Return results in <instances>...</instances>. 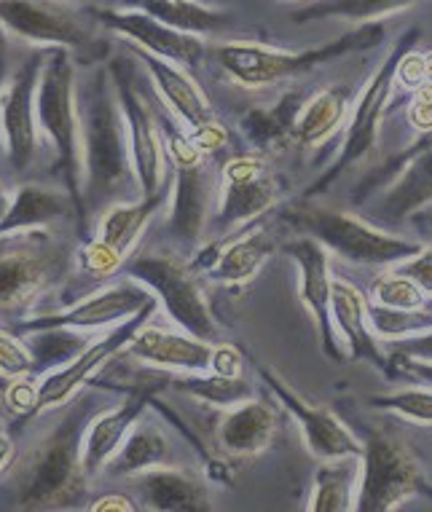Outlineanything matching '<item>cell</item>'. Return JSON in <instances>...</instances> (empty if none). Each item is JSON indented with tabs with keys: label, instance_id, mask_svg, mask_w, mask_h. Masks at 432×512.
Wrapping results in <instances>:
<instances>
[{
	"label": "cell",
	"instance_id": "obj_1",
	"mask_svg": "<svg viewBox=\"0 0 432 512\" xmlns=\"http://www.w3.org/2000/svg\"><path fill=\"white\" fill-rule=\"evenodd\" d=\"M97 411V397L76 395L62 405L54 424L17 454L3 480L9 507L76 510L84 504L92 480L84 470V435Z\"/></svg>",
	"mask_w": 432,
	"mask_h": 512
},
{
	"label": "cell",
	"instance_id": "obj_44",
	"mask_svg": "<svg viewBox=\"0 0 432 512\" xmlns=\"http://www.w3.org/2000/svg\"><path fill=\"white\" fill-rule=\"evenodd\" d=\"M390 376L400 373V376L414 378L416 384L432 389V362L422 360H406V357H390Z\"/></svg>",
	"mask_w": 432,
	"mask_h": 512
},
{
	"label": "cell",
	"instance_id": "obj_23",
	"mask_svg": "<svg viewBox=\"0 0 432 512\" xmlns=\"http://www.w3.org/2000/svg\"><path fill=\"white\" fill-rule=\"evenodd\" d=\"M159 392L153 378L140 381L135 389H129L127 400L116 408H100L94 413L84 435V470L89 478H97L105 472L116 451L129 435V429L135 427V421L148 413L151 397Z\"/></svg>",
	"mask_w": 432,
	"mask_h": 512
},
{
	"label": "cell",
	"instance_id": "obj_5",
	"mask_svg": "<svg viewBox=\"0 0 432 512\" xmlns=\"http://www.w3.org/2000/svg\"><path fill=\"white\" fill-rule=\"evenodd\" d=\"M280 220L285 226L304 236H312L325 250L352 263V266H398V263L414 258L424 244L414 239L384 231L371 220L357 218L349 212L322 207L314 199H301L293 207L282 212Z\"/></svg>",
	"mask_w": 432,
	"mask_h": 512
},
{
	"label": "cell",
	"instance_id": "obj_13",
	"mask_svg": "<svg viewBox=\"0 0 432 512\" xmlns=\"http://www.w3.org/2000/svg\"><path fill=\"white\" fill-rule=\"evenodd\" d=\"M277 183L269 175L263 153H242L223 164L221 210L212 215L210 239H231L242 228H250L277 204Z\"/></svg>",
	"mask_w": 432,
	"mask_h": 512
},
{
	"label": "cell",
	"instance_id": "obj_3",
	"mask_svg": "<svg viewBox=\"0 0 432 512\" xmlns=\"http://www.w3.org/2000/svg\"><path fill=\"white\" fill-rule=\"evenodd\" d=\"M38 126L57 153V169H60L65 191L76 204L78 234L89 231V212L84 202V135H81V113H78V86L76 65L70 57V49H46L41 81H38Z\"/></svg>",
	"mask_w": 432,
	"mask_h": 512
},
{
	"label": "cell",
	"instance_id": "obj_42",
	"mask_svg": "<svg viewBox=\"0 0 432 512\" xmlns=\"http://www.w3.org/2000/svg\"><path fill=\"white\" fill-rule=\"evenodd\" d=\"M400 274H406L416 282V285L422 287L424 293L432 295V250L430 247H422V250L416 252L414 258H408V261L398 263V266H392Z\"/></svg>",
	"mask_w": 432,
	"mask_h": 512
},
{
	"label": "cell",
	"instance_id": "obj_4",
	"mask_svg": "<svg viewBox=\"0 0 432 512\" xmlns=\"http://www.w3.org/2000/svg\"><path fill=\"white\" fill-rule=\"evenodd\" d=\"M384 35L387 30L382 22H373V25L355 27L336 41L322 43L317 49L282 51L253 41H229L215 46L212 57L234 84L247 86V89H263V86L280 84L288 78L304 76L309 70L331 65L349 54L376 49L379 43H384Z\"/></svg>",
	"mask_w": 432,
	"mask_h": 512
},
{
	"label": "cell",
	"instance_id": "obj_10",
	"mask_svg": "<svg viewBox=\"0 0 432 512\" xmlns=\"http://www.w3.org/2000/svg\"><path fill=\"white\" fill-rule=\"evenodd\" d=\"M360 437V435H357ZM360 486L355 512H390L427 491L422 464L406 440L392 429L371 427L363 432Z\"/></svg>",
	"mask_w": 432,
	"mask_h": 512
},
{
	"label": "cell",
	"instance_id": "obj_29",
	"mask_svg": "<svg viewBox=\"0 0 432 512\" xmlns=\"http://www.w3.org/2000/svg\"><path fill=\"white\" fill-rule=\"evenodd\" d=\"M274 239L266 228H245L221 247L218 261L210 269V279L221 285H250L266 263L272 261Z\"/></svg>",
	"mask_w": 432,
	"mask_h": 512
},
{
	"label": "cell",
	"instance_id": "obj_52",
	"mask_svg": "<svg viewBox=\"0 0 432 512\" xmlns=\"http://www.w3.org/2000/svg\"><path fill=\"white\" fill-rule=\"evenodd\" d=\"M274 3H288V0H274Z\"/></svg>",
	"mask_w": 432,
	"mask_h": 512
},
{
	"label": "cell",
	"instance_id": "obj_47",
	"mask_svg": "<svg viewBox=\"0 0 432 512\" xmlns=\"http://www.w3.org/2000/svg\"><path fill=\"white\" fill-rule=\"evenodd\" d=\"M17 454L19 451L17 445H14V437H11L9 427L0 421V475H6V470L14 464Z\"/></svg>",
	"mask_w": 432,
	"mask_h": 512
},
{
	"label": "cell",
	"instance_id": "obj_9",
	"mask_svg": "<svg viewBox=\"0 0 432 512\" xmlns=\"http://www.w3.org/2000/svg\"><path fill=\"white\" fill-rule=\"evenodd\" d=\"M419 27H411L406 33L400 35L395 46L390 49V54L384 57V62L376 68L368 84L363 86V92L352 105V113L347 118V126H344V143L339 148V156L333 161L331 167L325 169L317 180H314L309 188L304 191V199H317L320 194H325L336 180H339L347 169H352L357 161H363L371 151H376L379 145V132H382L384 113H387V105L392 100V92H395V84H398V70L400 62L406 57L408 51L414 49V43L419 41Z\"/></svg>",
	"mask_w": 432,
	"mask_h": 512
},
{
	"label": "cell",
	"instance_id": "obj_33",
	"mask_svg": "<svg viewBox=\"0 0 432 512\" xmlns=\"http://www.w3.org/2000/svg\"><path fill=\"white\" fill-rule=\"evenodd\" d=\"M124 3L129 9L143 11L164 25L199 35V38H210V35H218L231 27V17L226 11L212 9L199 0H124Z\"/></svg>",
	"mask_w": 432,
	"mask_h": 512
},
{
	"label": "cell",
	"instance_id": "obj_19",
	"mask_svg": "<svg viewBox=\"0 0 432 512\" xmlns=\"http://www.w3.org/2000/svg\"><path fill=\"white\" fill-rule=\"evenodd\" d=\"M290 261L298 266V293L304 301L306 311L312 314L320 336L322 352L331 357L333 362H344L347 354L341 352L339 333L333 325L331 314V295H333V269H331V252L325 250L312 236H298L293 242L282 247Z\"/></svg>",
	"mask_w": 432,
	"mask_h": 512
},
{
	"label": "cell",
	"instance_id": "obj_25",
	"mask_svg": "<svg viewBox=\"0 0 432 512\" xmlns=\"http://www.w3.org/2000/svg\"><path fill=\"white\" fill-rule=\"evenodd\" d=\"M331 314L336 333L347 344L349 357L355 362H368L376 370H382L384 376H390V357L384 354L382 341L376 338L368 319V298L360 287L339 274H333Z\"/></svg>",
	"mask_w": 432,
	"mask_h": 512
},
{
	"label": "cell",
	"instance_id": "obj_14",
	"mask_svg": "<svg viewBox=\"0 0 432 512\" xmlns=\"http://www.w3.org/2000/svg\"><path fill=\"white\" fill-rule=\"evenodd\" d=\"M97 19L70 0H0V27L38 49H86Z\"/></svg>",
	"mask_w": 432,
	"mask_h": 512
},
{
	"label": "cell",
	"instance_id": "obj_21",
	"mask_svg": "<svg viewBox=\"0 0 432 512\" xmlns=\"http://www.w3.org/2000/svg\"><path fill=\"white\" fill-rule=\"evenodd\" d=\"M258 376L263 378L266 387L272 389V395L280 400L282 408L298 421V427L304 432L306 448L320 462L322 459H341V456L363 454V440L331 408H322V405H314L301 395H296L272 370L258 368Z\"/></svg>",
	"mask_w": 432,
	"mask_h": 512
},
{
	"label": "cell",
	"instance_id": "obj_12",
	"mask_svg": "<svg viewBox=\"0 0 432 512\" xmlns=\"http://www.w3.org/2000/svg\"><path fill=\"white\" fill-rule=\"evenodd\" d=\"M376 202L371 204V223L376 226H400L406 220L422 215V210L432 207V129L424 132L422 140L414 143L398 159H392L382 172H376L357 188L355 204H365L373 188L390 180Z\"/></svg>",
	"mask_w": 432,
	"mask_h": 512
},
{
	"label": "cell",
	"instance_id": "obj_45",
	"mask_svg": "<svg viewBox=\"0 0 432 512\" xmlns=\"http://www.w3.org/2000/svg\"><path fill=\"white\" fill-rule=\"evenodd\" d=\"M245 368V357L229 344L215 346V357H212V373H221V376H242Z\"/></svg>",
	"mask_w": 432,
	"mask_h": 512
},
{
	"label": "cell",
	"instance_id": "obj_49",
	"mask_svg": "<svg viewBox=\"0 0 432 512\" xmlns=\"http://www.w3.org/2000/svg\"><path fill=\"white\" fill-rule=\"evenodd\" d=\"M6 89V49H0V94ZM0 148H3V137H0Z\"/></svg>",
	"mask_w": 432,
	"mask_h": 512
},
{
	"label": "cell",
	"instance_id": "obj_27",
	"mask_svg": "<svg viewBox=\"0 0 432 512\" xmlns=\"http://www.w3.org/2000/svg\"><path fill=\"white\" fill-rule=\"evenodd\" d=\"M277 429H280V416L272 403H266L258 395L231 408H221L215 421V437L223 454L237 459H253L263 454L274 443Z\"/></svg>",
	"mask_w": 432,
	"mask_h": 512
},
{
	"label": "cell",
	"instance_id": "obj_48",
	"mask_svg": "<svg viewBox=\"0 0 432 512\" xmlns=\"http://www.w3.org/2000/svg\"><path fill=\"white\" fill-rule=\"evenodd\" d=\"M11 202H14V194H11V191H9V188H6V185L0 183V220H3V218H6V215H9Z\"/></svg>",
	"mask_w": 432,
	"mask_h": 512
},
{
	"label": "cell",
	"instance_id": "obj_37",
	"mask_svg": "<svg viewBox=\"0 0 432 512\" xmlns=\"http://www.w3.org/2000/svg\"><path fill=\"white\" fill-rule=\"evenodd\" d=\"M22 338H25L30 352H33L35 373L57 370L62 365H68L78 352H84L86 346H89V341L73 328L33 330V333H25Z\"/></svg>",
	"mask_w": 432,
	"mask_h": 512
},
{
	"label": "cell",
	"instance_id": "obj_40",
	"mask_svg": "<svg viewBox=\"0 0 432 512\" xmlns=\"http://www.w3.org/2000/svg\"><path fill=\"white\" fill-rule=\"evenodd\" d=\"M368 405L398 413V416L414 421V424L432 427V389L422 387V384L416 389H400V392H392V395H376L368 400Z\"/></svg>",
	"mask_w": 432,
	"mask_h": 512
},
{
	"label": "cell",
	"instance_id": "obj_50",
	"mask_svg": "<svg viewBox=\"0 0 432 512\" xmlns=\"http://www.w3.org/2000/svg\"><path fill=\"white\" fill-rule=\"evenodd\" d=\"M411 223H414L416 228H422V231H432V215L430 218H419V215H416V218H411Z\"/></svg>",
	"mask_w": 432,
	"mask_h": 512
},
{
	"label": "cell",
	"instance_id": "obj_31",
	"mask_svg": "<svg viewBox=\"0 0 432 512\" xmlns=\"http://www.w3.org/2000/svg\"><path fill=\"white\" fill-rule=\"evenodd\" d=\"M306 97L290 92L274 102L272 108H253L239 118V129L255 153L282 151L285 145H296V121Z\"/></svg>",
	"mask_w": 432,
	"mask_h": 512
},
{
	"label": "cell",
	"instance_id": "obj_24",
	"mask_svg": "<svg viewBox=\"0 0 432 512\" xmlns=\"http://www.w3.org/2000/svg\"><path fill=\"white\" fill-rule=\"evenodd\" d=\"M215 346L191 336L186 330H167L151 325V319L137 330L124 354L148 368L172 373H207L212 368Z\"/></svg>",
	"mask_w": 432,
	"mask_h": 512
},
{
	"label": "cell",
	"instance_id": "obj_46",
	"mask_svg": "<svg viewBox=\"0 0 432 512\" xmlns=\"http://www.w3.org/2000/svg\"><path fill=\"white\" fill-rule=\"evenodd\" d=\"M89 510L94 512H108V510H121V512H132L140 510V502L132 499L129 494H119V491H111V494H100L97 499L86 504Z\"/></svg>",
	"mask_w": 432,
	"mask_h": 512
},
{
	"label": "cell",
	"instance_id": "obj_22",
	"mask_svg": "<svg viewBox=\"0 0 432 512\" xmlns=\"http://www.w3.org/2000/svg\"><path fill=\"white\" fill-rule=\"evenodd\" d=\"M127 51L140 62L151 78L153 89L159 94L164 105L172 110V116L186 124L188 135H199L204 129L218 124L212 102L207 100V94L202 92V86L196 84L194 78L188 76L186 70L167 62V59L148 54V51L137 49L132 43H127Z\"/></svg>",
	"mask_w": 432,
	"mask_h": 512
},
{
	"label": "cell",
	"instance_id": "obj_36",
	"mask_svg": "<svg viewBox=\"0 0 432 512\" xmlns=\"http://www.w3.org/2000/svg\"><path fill=\"white\" fill-rule=\"evenodd\" d=\"M167 384L183 392V395H191L199 403L212 405V408H231V405L255 397V387H250V381H245L242 376H221V373H212V370L210 376H202V373L170 376Z\"/></svg>",
	"mask_w": 432,
	"mask_h": 512
},
{
	"label": "cell",
	"instance_id": "obj_35",
	"mask_svg": "<svg viewBox=\"0 0 432 512\" xmlns=\"http://www.w3.org/2000/svg\"><path fill=\"white\" fill-rule=\"evenodd\" d=\"M419 0H309L304 9L293 11V22H328V19H344L355 25H373L382 19L411 9Z\"/></svg>",
	"mask_w": 432,
	"mask_h": 512
},
{
	"label": "cell",
	"instance_id": "obj_15",
	"mask_svg": "<svg viewBox=\"0 0 432 512\" xmlns=\"http://www.w3.org/2000/svg\"><path fill=\"white\" fill-rule=\"evenodd\" d=\"M172 196V183L153 196H140L135 202L113 204L100 215L97 236L78 255L81 269L92 277H113L121 274L124 263L145 234V228L159 215Z\"/></svg>",
	"mask_w": 432,
	"mask_h": 512
},
{
	"label": "cell",
	"instance_id": "obj_38",
	"mask_svg": "<svg viewBox=\"0 0 432 512\" xmlns=\"http://www.w3.org/2000/svg\"><path fill=\"white\" fill-rule=\"evenodd\" d=\"M368 319L379 341L395 344V341L422 336L432 330V303L422 309H390V306L368 301Z\"/></svg>",
	"mask_w": 432,
	"mask_h": 512
},
{
	"label": "cell",
	"instance_id": "obj_16",
	"mask_svg": "<svg viewBox=\"0 0 432 512\" xmlns=\"http://www.w3.org/2000/svg\"><path fill=\"white\" fill-rule=\"evenodd\" d=\"M156 306H159V301L148 303L145 309L137 311L135 317L124 319L121 325H116L108 336L89 341L84 352H78L68 365H62V368L51 370L49 376H43L38 389H35V416L57 411L65 403H70L105 365H111V360H116L127 349L132 336L153 317Z\"/></svg>",
	"mask_w": 432,
	"mask_h": 512
},
{
	"label": "cell",
	"instance_id": "obj_17",
	"mask_svg": "<svg viewBox=\"0 0 432 512\" xmlns=\"http://www.w3.org/2000/svg\"><path fill=\"white\" fill-rule=\"evenodd\" d=\"M43 62H46V49H35L0 94V137L14 172H27L41 153V126H38L35 97H38Z\"/></svg>",
	"mask_w": 432,
	"mask_h": 512
},
{
	"label": "cell",
	"instance_id": "obj_28",
	"mask_svg": "<svg viewBox=\"0 0 432 512\" xmlns=\"http://www.w3.org/2000/svg\"><path fill=\"white\" fill-rule=\"evenodd\" d=\"M172 464H178L172 440L159 421H153L148 413H143L135 421V427L129 429V435L124 437V443L108 462L105 472H108V478H132L140 472L172 467Z\"/></svg>",
	"mask_w": 432,
	"mask_h": 512
},
{
	"label": "cell",
	"instance_id": "obj_2",
	"mask_svg": "<svg viewBox=\"0 0 432 512\" xmlns=\"http://www.w3.org/2000/svg\"><path fill=\"white\" fill-rule=\"evenodd\" d=\"M84 135V202L89 218L121 202L140 199L132 145L111 68L97 65L78 89Z\"/></svg>",
	"mask_w": 432,
	"mask_h": 512
},
{
	"label": "cell",
	"instance_id": "obj_41",
	"mask_svg": "<svg viewBox=\"0 0 432 512\" xmlns=\"http://www.w3.org/2000/svg\"><path fill=\"white\" fill-rule=\"evenodd\" d=\"M0 376L11 381L35 376L33 352L17 330L0 328Z\"/></svg>",
	"mask_w": 432,
	"mask_h": 512
},
{
	"label": "cell",
	"instance_id": "obj_30",
	"mask_svg": "<svg viewBox=\"0 0 432 512\" xmlns=\"http://www.w3.org/2000/svg\"><path fill=\"white\" fill-rule=\"evenodd\" d=\"M76 220V204L68 191H54L43 185H19L6 218L0 220V234L11 231H30V228H49L62 220Z\"/></svg>",
	"mask_w": 432,
	"mask_h": 512
},
{
	"label": "cell",
	"instance_id": "obj_20",
	"mask_svg": "<svg viewBox=\"0 0 432 512\" xmlns=\"http://www.w3.org/2000/svg\"><path fill=\"white\" fill-rule=\"evenodd\" d=\"M97 25L108 27L137 49L156 54V57L175 62L180 68H199L207 59V43L199 35L183 33L148 17L137 9H89Z\"/></svg>",
	"mask_w": 432,
	"mask_h": 512
},
{
	"label": "cell",
	"instance_id": "obj_34",
	"mask_svg": "<svg viewBox=\"0 0 432 512\" xmlns=\"http://www.w3.org/2000/svg\"><path fill=\"white\" fill-rule=\"evenodd\" d=\"M360 486V456L322 459L314 472L312 496L306 510L312 512H352Z\"/></svg>",
	"mask_w": 432,
	"mask_h": 512
},
{
	"label": "cell",
	"instance_id": "obj_8",
	"mask_svg": "<svg viewBox=\"0 0 432 512\" xmlns=\"http://www.w3.org/2000/svg\"><path fill=\"white\" fill-rule=\"evenodd\" d=\"M121 274L137 279L156 295L167 317L191 336L218 344L223 336L221 322L212 314L202 290V274L191 269L175 252H135L129 255Z\"/></svg>",
	"mask_w": 432,
	"mask_h": 512
},
{
	"label": "cell",
	"instance_id": "obj_39",
	"mask_svg": "<svg viewBox=\"0 0 432 512\" xmlns=\"http://www.w3.org/2000/svg\"><path fill=\"white\" fill-rule=\"evenodd\" d=\"M368 301L379 303V306H390V309H422V306L430 303V295L424 293L411 277L390 269L373 279Z\"/></svg>",
	"mask_w": 432,
	"mask_h": 512
},
{
	"label": "cell",
	"instance_id": "obj_32",
	"mask_svg": "<svg viewBox=\"0 0 432 512\" xmlns=\"http://www.w3.org/2000/svg\"><path fill=\"white\" fill-rule=\"evenodd\" d=\"M352 92L347 86H325L312 97H306L304 108L296 121V145L301 148H320L328 143L349 118Z\"/></svg>",
	"mask_w": 432,
	"mask_h": 512
},
{
	"label": "cell",
	"instance_id": "obj_43",
	"mask_svg": "<svg viewBox=\"0 0 432 512\" xmlns=\"http://www.w3.org/2000/svg\"><path fill=\"white\" fill-rule=\"evenodd\" d=\"M390 357H406V360L432 362V330H427V333H422V336L395 341V344H392Z\"/></svg>",
	"mask_w": 432,
	"mask_h": 512
},
{
	"label": "cell",
	"instance_id": "obj_7",
	"mask_svg": "<svg viewBox=\"0 0 432 512\" xmlns=\"http://www.w3.org/2000/svg\"><path fill=\"white\" fill-rule=\"evenodd\" d=\"M159 124L161 135H164V148H167L172 164L167 234L183 250H196V247H202L207 228H210L212 199H215V191L221 188V180L212 172L207 153L196 148L188 132H180V126L161 113Z\"/></svg>",
	"mask_w": 432,
	"mask_h": 512
},
{
	"label": "cell",
	"instance_id": "obj_6",
	"mask_svg": "<svg viewBox=\"0 0 432 512\" xmlns=\"http://www.w3.org/2000/svg\"><path fill=\"white\" fill-rule=\"evenodd\" d=\"M73 250L46 228L0 234V319L25 314L70 277Z\"/></svg>",
	"mask_w": 432,
	"mask_h": 512
},
{
	"label": "cell",
	"instance_id": "obj_26",
	"mask_svg": "<svg viewBox=\"0 0 432 512\" xmlns=\"http://www.w3.org/2000/svg\"><path fill=\"white\" fill-rule=\"evenodd\" d=\"M140 510L159 512H207L212 510L210 488L196 472L180 470L178 464L140 472L127 478Z\"/></svg>",
	"mask_w": 432,
	"mask_h": 512
},
{
	"label": "cell",
	"instance_id": "obj_51",
	"mask_svg": "<svg viewBox=\"0 0 432 512\" xmlns=\"http://www.w3.org/2000/svg\"><path fill=\"white\" fill-rule=\"evenodd\" d=\"M0 49H6V35H3V27H0Z\"/></svg>",
	"mask_w": 432,
	"mask_h": 512
},
{
	"label": "cell",
	"instance_id": "obj_18",
	"mask_svg": "<svg viewBox=\"0 0 432 512\" xmlns=\"http://www.w3.org/2000/svg\"><path fill=\"white\" fill-rule=\"evenodd\" d=\"M156 301V295L137 279L121 274V279L111 285L100 287L97 293L86 295L78 303L68 306L62 311H51L41 317L25 319L17 322V333H33V330L46 328H73V330H100V328H116L124 319L135 317L137 311L145 309L148 303Z\"/></svg>",
	"mask_w": 432,
	"mask_h": 512
},
{
	"label": "cell",
	"instance_id": "obj_11",
	"mask_svg": "<svg viewBox=\"0 0 432 512\" xmlns=\"http://www.w3.org/2000/svg\"><path fill=\"white\" fill-rule=\"evenodd\" d=\"M108 68H111L121 110H124V118H127L129 145H132V161H135L140 196L159 194L172 183L170 156H167V148H164L159 113L151 108L143 89L137 86L140 78H137V59L132 54L129 57H116L113 62H108Z\"/></svg>",
	"mask_w": 432,
	"mask_h": 512
}]
</instances>
